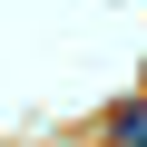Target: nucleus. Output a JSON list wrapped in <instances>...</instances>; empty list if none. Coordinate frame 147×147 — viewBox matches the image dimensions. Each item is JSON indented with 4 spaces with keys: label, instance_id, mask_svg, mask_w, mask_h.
I'll use <instances>...</instances> for the list:
<instances>
[{
    "label": "nucleus",
    "instance_id": "nucleus-1",
    "mask_svg": "<svg viewBox=\"0 0 147 147\" xmlns=\"http://www.w3.org/2000/svg\"><path fill=\"white\" fill-rule=\"evenodd\" d=\"M108 147H147V98H118L108 108Z\"/></svg>",
    "mask_w": 147,
    "mask_h": 147
}]
</instances>
